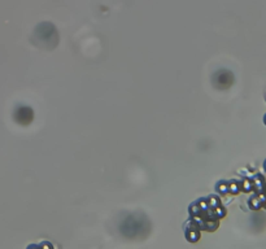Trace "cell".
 <instances>
[{"instance_id":"obj_3","label":"cell","mask_w":266,"mask_h":249,"mask_svg":"<svg viewBox=\"0 0 266 249\" xmlns=\"http://www.w3.org/2000/svg\"><path fill=\"white\" fill-rule=\"evenodd\" d=\"M265 201H266V200H265Z\"/></svg>"},{"instance_id":"obj_2","label":"cell","mask_w":266,"mask_h":249,"mask_svg":"<svg viewBox=\"0 0 266 249\" xmlns=\"http://www.w3.org/2000/svg\"><path fill=\"white\" fill-rule=\"evenodd\" d=\"M265 122H266V118H265Z\"/></svg>"},{"instance_id":"obj_1","label":"cell","mask_w":266,"mask_h":249,"mask_svg":"<svg viewBox=\"0 0 266 249\" xmlns=\"http://www.w3.org/2000/svg\"><path fill=\"white\" fill-rule=\"evenodd\" d=\"M265 167H266V163H265Z\"/></svg>"}]
</instances>
